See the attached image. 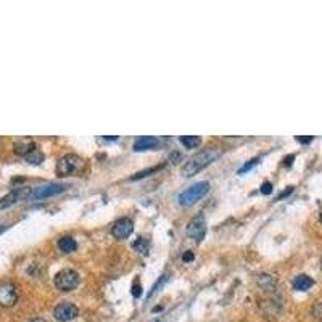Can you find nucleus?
<instances>
[{
	"label": "nucleus",
	"mask_w": 322,
	"mask_h": 322,
	"mask_svg": "<svg viewBox=\"0 0 322 322\" xmlns=\"http://www.w3.org/2000/svg\"><path fill=\"white\" fill-rule=\"evenodd\" d=\"M221 156V150L213 147V149H205L200 153H197L195 156H192L182 168V176L186 177H192L197 172H200L203 168H206L208 164H211L214 160H217Z\"/></svg>",
	"instance_id": "f257e3e1"
},
{
	"label": "nucleus",
	"mask_w": 322,
	"mask_h": 322,
	"mask_svg": "<svg viewBox=\"0 0 322 322\" xmlns=\"http://www.w3.org/2000/svg\"><path fill=\"white\" fill-rule=\"evenodd\" d=\"M84 168V160L79 155L69 153L65 155L58 160L57 163V174L60 177H68V176H77Z\"/></svg>",
	"instance_id": "f03ea898"
},
{
	"label": "nucleus",
	"mask_w": 322,
	"mask_h": 322,
	"mask_svg": "<svg viewBox=\"0 0 322 322\" xmlns=\"http://www.w3.org/2000/svg\"><path fill=\"white\" fill-rule=\"evenodd\" d=\"M208 190H210V182H206V180L197 182V184H194L192 187H189L187 190H184V192L179 194V197H177L179 205L180 206H192V205H195L198 200H202L208 194Z\"/></svg>",
	"instance_id": "7ed1b4c3"
},
{
	"label": "nucleus",
	"mask_w": 322,
	"mask_h": 322,
	"mask_svg": "<svg viewBox=\"0 0 322 322\" xmlns=\"http://www.w3.org/2000/svg\"><path fill=\"white\" fill-rule=\"evenodd\" d=\"M81 277L74 269H62L60 272L55 274L54 284L60 292H71L79 285Z\"/></svg>",
	"instance_id": "20e7f679"
},
{
	"label": "nucleus",
	"mask_w": 322,
	"mask_h": 322,
	"mask_svg": "<svg viewBox=\"0 0 322 322\" xmlns=\"http://www.w3.org/2000/svg\"><path fill=\"white\" fill-rule=\"evenodd\" d=\"M187 236L195 240V242H202L206 236V219L203 214H197L195 217H192V221L187 225Z\"/></svg>",
	"instance_id": "39448f33"
},
{
	"label": "nucleus",
	"mask_w": 322,
	"mask_h": 322,
	"mask_svg": "<svg viewBox=\"0 0 322 322\" xmlns=\"http://www.w3.org/2000/svg\"><path fill=\"white\" fill-rule=\"evenodd\" d=\"M68 189V186L65 184H45V186H39L36 189L31 190V195L29 198L32 200H43V198H49V197H54L65 192Z\"/></svg>",
	"instance_id": "423d86ee"
},
{
	"label": "nucleus",
	"mask_w": 322,
	"mask_h": 322,
	"mask_svg": "<svg viewBox=\"0 0 322 322\" xmlns=\"http://www.w3.org/2000/svg\"><path fill=\"white\" fill-rule=\"evenodd\" d=\"M18 301V290L12 282L0 284V306L12 308Z\"/></svg>",
	"instance_id": "0eeeda50"
},
{
	"label": "nucleus",
	"mask_w": 322,
	"mask_h": 322,
	"mask_svg": "<svg viewBox=\"0 0 322 322\" xmlns=\"http://www.w3.org/2000/svg\"><path fill=\"white\" fill-rule=\"evenodd\" d=\"M79 316V309L73 303H60L54 309V317L58 322H71Z\"/></svg>",
	"instance_id": "6e6552de"
},
{
	"label": "nucleus",
	"mask_w": 322,
	"mask_h": 322,
	"mask_svg": "<svg viewBox=\"0 0 322 322\" xmlns=\"http://www.w3.org/2000/svg\"><path fill=\"white\" fill-rule=\"evenodd\" d=\"M132 231H134L132 219H129V217H121V219H118L115 224H113L111 236L118 240H124L132 234Z\"/></svg>",
	"instance_id": "1a4fd4ad"
},
{
	"label": "nucleus",
	"mask_w": 322,
	"mask_h": 322,
	"mask_svg": "<svg viewBox=\"0 0 322 322\" xmlns=\"http://www.w3.org/2000/svg\"><path fill=\"white\" fill-rule=\"evenodd\" d=\"M31 190L29 189H16L13 192H10L8 195H5L2 200H0V210H5V208H10L12 205L21 202V200L29 198Z\"/></svg>",
	"instance_id": "9d476101"
},
{
	"label": "nucleus",
	"mask_w": 322,
	"mask_h": 322,
	"mask_svg": "<svg viewBox=\"0 0 322 322\" xmlns=\"http://www.w3.org/2000/svg\"><path fill=\"white\" fill-rule=\"evenodd\" d=\"M156 145H160V141L153 135H145V137H139L134 142V150L135 152H144V150H152Z\"/></svg>",
	"instance_id": "9b49d317"
},
{
	"label": "nucleus",
	"mask_w": 322,
	"mask_h": 322,
	"mask_svg": "<svg viewBox=\"0 0 322 322\" xmlns=\"http://www.w3.org/2000/svg\"><path fill=\"white\" fill-rule=\"evenodd\" d=\"M256 284L261 290L264 292H275L277 289V279L271 274H259L256 275Z\"/></svg>",
	"instance_id": "f8f14e48"
},
{
	"label": "nucleus",
	"mask_w": 322,
	"mask_h": 322,
	"mask_svg": "<svg viewBox=\"0 0 322 322\" xmlns=\"http://www.w3.org/2000/svg\"><path fill=\"white\" fill-rule=\"evenodd\" d=\"M259 308L263 309V312L266 316H277L281 312V309H282V304H281V301L279 300H275V298H271V300H266V301H263L259 304Z\"/></svg>",
	"instance_id": "ddd939ff"
},
{
	"label": "nucleus",
	"mask_w": 322,
	"mask_h": 322,
	"mask_svg": "<svg viewBox=\"0 0 322 322\" xmlns=\"http://www.w3.org/2000/svg\"><path fill=\"white\" fill-rule=\"evenodd\" d=\"M312 285H314V281H312L311 277L306 275V274H300L293 279V289L298 290V292H306V290L311 289Z\"/></svg>",
	"instance_id": "4468645a"
},
{
	"label": "nucleus",
	"mask_w": 322,
	"mask_h": 322,
	"mask_svg": "<svg viewBox=\"0 0 322 322\" xmlns=\"http://www.w3.org/2000/svg\"><path fill=\"white\" fill-rule=\"evenodd\" d=\"M36 150H37V147H36V144H34L32 141H20V142L15 144V153L20 155V156H24V158L29 153L36 152Z\"/></svg>",
	"instance_id": "2eb2a0df"
},
{
	"label": "nucleus",
	"mask_w": 322,
	"mask_h": 322,
	"mask_svg": "<svg viewBox=\"0 0 322 322\" xmlns=\"http://www.w3.org/2000/svg\"><path fill=\"white\" fill-rule=\"evenodd\" d=\"M58 248L62 250L63 253H73V251L77 248V243L73 237L66 236V237H62L58 240Z\"/></svg>",
	"instance_id": "dca6fc26"
},
{
	"label": "nucleus",
	"mask_w": 322,
	"mask_h": 322,
	"mask_svg": "<svg viewBox=\"0 0 322 322\" xmlns=\"http://www.w3.org/2000/svg\"><path fill=\"white\" fill-rule=\"evenodd\" d=\"M179 142L186 147V149L189 150H194V149H198L200 144H202V139H200L198 135H182L179 139Z\"/></svg>",
	"instance_id": "f3484780"
},
{
	"label": "nucleus",
	"mask_w": 322,
	"mask_h": 322,
	"mask_svg": "<svg viewBox=\"0 0 322 322\" xmlns=\"http://www.w3.org/2000/svg\"><path fill=\"white\" fill-rule=\"evenodd\" d=\"M164 168V164H160V166H153V168H149V169H144V171H139L137 174H134V176H130L129 180H139V179H144V177H149L152 176V174L158 172Z\"/></svg>",
	"instance_id": "a211bd4d"
},
{
	"label": "nucleus",
	"mask_w": 322,
	"mask_h": 322,
	"mask_svg": "<svg viewBox=\"0 0 322 322\" xmlns=\"http://www.w3.org/2000/svg\"><path fill=\"white\" fill-rule=\"evenodd\" d=\"M134 250L139 251L141 255H147V253H149V250H150V243H149V240L144 239V237H139V239L134 242Z\"/></svg>",
	"instance_id": "6ab92c4d"
},
{
	"label": "nucleus",
	"mask_w": 322,
	"mask_h": 322,
	"mask_svg": "<svg viewBox=\"0 0 322 322\" xmlns=\"http://www.w3.org/2000/svg\"><path fill=\"white\" fill-rule=\"evenodd\" d=\"M26 161L31 163V164H40L43 161V153H40L39 150L29 153L28 156H26Z\"/></svg>",
	"instance_id": "aec40b11"
},
{
	"label": "nucleus",
	"mask_w": 322,
	"mask_h": 322,
	"mask_svg": "<svg viewBox=\"0 0 322 322\" xmlns=\"http://www.w3.org/2000/svg\"><path fill=\"white\" fill-rule=\"evenodd\" d=\"M259 161H261L259 156H256V158H253V160H250L248 163H245V164H243V166L239 169V174H245L247 171H251V169H253Z\"/></svg>",
	"instance_id": "412c9836"
},
{
	"label": "nucleus",
	"mask_w": 322,
	"mask_h": 322,
	"mask_svg": "<svg viewBox=\"0 0 322 322\" xmlns=\"http://www.w3.org/2000/svg\"><path fill=\"white\" fill-rule=\"evenodd\" d=\"M130 293H132V297L139 298L142 295V287H141V282L139 281H134L132 287H130Z\"/></svg>",
	"instance_id": "4be33fe9"
},
{
	"label": "nucleus",
	"mask_w": 322,
	"mask_h": 322,
	"mask_svg": "<svg viewBox=\"0 0 322 322\" xmlns=\"http://www.w3.org/2000/svg\"><path fill=\"white\" fill-rule=\"evenodd\" d=\"M166 281H168V275H166V274H164V275L161 277V281H160V282H156V284L153 285V289H152V292L149 293V297H152V295H153L155 292H158V290L161 289V285H163L164 282H166Z\"/></svg>",
	"instance_id": "5701e85b"
},
{
	"label": "nucleus",
	"mask_w": 322,
	"mask_h": 322,
	"mask_svg": "<svg viewBox=\"0 0 322 322\" xmlns=\"http://www.w3.org/2000/svg\"><path fill=\"white\" fill-rule=\"evenodd\" d=\"M261 194H263V195H271L272 194V184H271V182H264V184L261 186Z\"/></svg>",
	"instance_id": "b1692460"
},
{
	"label": "nucleus",
	"mask_w": 322,
	"mask_h": 322,
	"mask_svg": "<svg viewBox=\"0 0 322 322\" xmlns=\"http://www.w3.org/2000/svg\"><path fill=\"white\" fill-rule=\"evenodd\" d=\"M312 314H314L316 319H319V320L322 322V303H317V304H316L314 309H312Z\"/></svg>",
	"instance_id": "393cba45"
},
{
	"label": "nucleus",
	"mask_w": 322,
	"mask_h": 322,
	"mask_svg": "<svg viewBox=\"0 0 322 322\" xmlns=\"http://www.w3.org/2000/svg\"><path fill=\"white\" fill-rule=\"evenodd\" d=\"M182 259H184L186 263H189V261L194 259V253H192V251H187V253H184V256H182Z\"/></svg>",
	"instance_id": "a878e982"
},
{
	"label": "nucleus",
	"mask_w": 322,
	"mask_h": 322,
	"mask_svg": "<svg viewBox=\"0 0 322 322\" xmlns=\"http://www.w3.org/2000/svg\"><path fill=\"white\" fill-rule=\"evenodd\" d=\"M292 190H293V187H289V189H287V190H284V192L279 195V197H277V200H282L284 197H287V195H289V194H292Z\"/></svg>",
	"instance_id": "bb28decb"
},
{
	"label": "nucleus",
	"mask_w": 322,
	"mask_h": 322,
	"mask_svg": "<svg viewBox=\"0 0 322 322\" xmlns=\"http://www.w3.org/2000/svg\"><path fill=\"white\" fill-rule=\"evenodd\" d=\"M293 158H295L293 155H289V156H287V158L284 160V161H285V166H290V164H292V161H293Z\"/></svg>",
	"instance_id": "cd10ccee"
},
{
	"label": "nucleus",
	"mask_w": 322,
	"mask_h": 322,
	"mask_svg": "<svg viewBox=\"0 0 322 322\" xmlns=\"http://www.w3.org/2000/svg\"><path fill=\"white\" fill-rule=\"evenodd\" d=\"M297 141H298V142H304V144H306V142L312 141V137H306V139H303V137H297Z\"/></svg>",
	"instance_id": "c85d7f7f"
},
{
	"label": "nucleus",
	"mask_w": 322,
	"mask_h": 322,
	"mask_svg": "<svg viewBox=\"0 0 322 322\" xmlns=\"http://www.w3.org/2000/svg\"><path fill=\"white\" fill-rule=\"evenodd\" d=\"M29 322H45V319H42V317H34V319H31Z\"/></svg>",
	"instance_id": "c756f323"
},
{
	"label": "nucleus",
	"mask_w": 322,
	"mask_h": 322,
	"mask_svg": "<svg viewBox=\"0 0 322 322\" xmlns=\"http://www.w3.org/2000/svg\"><path fill=\"white\" fill-rule=\"evenodd\" d=\"M320 222H322V213H320Z\"/></svg>",
	"instance_id": "7c9ffc66"
},
{
	"label": "nucleus",
	"mask_w": 322,
	"mask_h": 322,
	"mask_svg": "<svg viewBox=\"0 0 322 322\" xmlns=\"http://www.w3.org/2000/svg\"><path fill=\"white\" fill-rule=\"evenodd\" d=\"M320 269H322V259H320Z\"/></svg>",
	"instance_id": "2f4dec72"
}]
</instances>
